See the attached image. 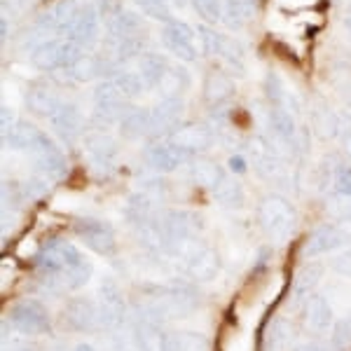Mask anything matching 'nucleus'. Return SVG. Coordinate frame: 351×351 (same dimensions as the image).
<instances>
[{"mask_svg":"<svg viewBox=\"0 0 351 351\" xmlns=\"http://www.w3.org/2000/svg\"><path fill=\"white\" fill-rule=\"evenodd\" d=\"M64 319L71 330L75 332H87L92 335L101 328V316H99V304L92 298L75 295L68 300L66 309H64Z\"/></svg>","mask_w":351,"mask_h":351,"instance_id":"9b49d317","label":"nucleus"},{"mask_svg":"<svg viewBox=\"0 0 351 351\" xmlns=\"http://www.w3.org/2000/svg\"><path fill=\"white\" fill-rule=\"evenodd\" d=\"M342 148L351 157V129H347V132L342 134Z\"/></svg>","mask_w":351,"mask_h":351,"instance_id":"3c124183","label":"nucleus"},{"mask_svg":"<svg viewBox=\"0 0 351 351\" xmlns=\"http://www.w3.org/2000/svg\"><path fill=\"white\" fill-rule=\"evenodd\" d=\"M192 8L206 24H216L218 19H223V3L220 0H192Z\"/></svg>","mask_w":351,"mask_h":351,"instance_id":"58836bf2","label":"nucleus"},{"mask_svg":"<svg viewBox=\"0 0 351 351\" xmlns=\"http://www.w3.org/2000/svg\"><path fill=\"white\" fill-rule=\"evenodd\" d=\"M117 127H120V134L124 136V138H129V141L145 138V136H150V129H152L150 110L127 108V112L122 115V120H120Z\"/></svg>","mask_w":351,"mask_h":351,"instance_id":"b1692460","label":"nucleus"},{"mask_svg":"<svg viewBox=\"0 0 351 351\" xmlns=\"http://www.w3.org/2000/svg\"><path fill=\"white\" fill-rule=\"evenodd\" d=\"M10 326L14 328L19 335L33 337V335H45L52 328V321H49V311L43 302L38 300H21L16 302L8 314Z\"/></svg>","mask_w":351,"mask_h":351,"instance_id":"0eeeda50","label":"nucleus"},{"mask_svg":"<svg viewBox=\"0 0 351 351\" xmlns=\"http://www.w3.org/2000/svg\"><path fill=\"white\" fill-rule=\"evenodd\" d=\"M295 208L281 195H267L258 204V223L271 241H286L295 230Z\"/></svg>","mask_w":351,"mask_h":351,"instance_id":"f03ea898","label":"nucleus"},{"mask_svg":"<svg viewBox=\"0 0 351 351\" xmlns=\"http://www.w3.org/2000/svg\"><path fill=\"white\" fill-rule=\"evenodd\" d=\"M335 192L337 197H351V167L349 164H339L335 176Z\"/></svg>","mask_w":351,"mask_h":351,"instance_id":"c03bdc74","label":"nucleus"},{"mask_svg":"<svg viewBox=\"0 0 351 351\" xmlns=\"http://www.w3.org/2000/svg\"><path fill=\"white\" fill-rule=\"evenodd\" d=\"M234 96V80L223 71H211L204 82V101L211 106L213 110H218L220 106H225Z\"/></svg>","mask_w":351,"mask_h":351,"instance_id":"aec40b11","label":"nucleus"},{"mask_svg":"<svg viewBox=\"0 0 351 351\" xmlns=\"http://www.w3.org/2000/svg\"><path fill=\"white\" fill-rule=\"evenodd\" d=\"M199 38H202V49L206 54H211V56H220L225 43H228V36L216 33L213 28H208V26H199Z\"/></svg>","mask_w":351,"mask_h":351,"instance_id":"4c0bfd02","label":"nucleus"},{"mask_svg":"<svg viewBox=\"0 0 351 351\" xmlns=\"http://www.w3.org/2000/svg\"><path fill=\"white\" fill-rule=\"evenodd\" d=\"M265 94H267L269 106H279V108H286L288 99H291V89H286L284 80L279 77V73L269 71L267 77H265Z\"/></svg>","mask_w":351,"mask_h":351,"instance_id":"f704fd0d","label":"nucleus"},{"mask_svg":"<svg viewBox=\"0 0 351 351\" xmlns=\"http://www.w3.org/2000/svg\"><path fill=\"white\" fill-rule=\"evenodd\" d=\"M21 188H24L26 199H36V197L45 195V190H47V180H26V183H21Z\"/></svg>","mask_w":351,"mask_h":351,"instance_id":"de8ad7c7","label":"nucleus"},{"mask_svg":"<svg viewBox=\"0 0 351 351\" xmlns=\"http://www.w3.org/2000/svg\"><path fill=\"white\" fill-rule=\"evenodd\" d=\"M218 59H223L225 64H228L232 68V73H237V75H243V49L241 45L237 40H232V38H228V43H225L223 52H220Z\"/></svg>","mask_w":351,"mask_h":351,"instance_id":"e433bc0d","label":"nucleus"},{"mask_svg":"<svg viewBox=\"0 0 351 351\" xmlns=\"http://www.w3.org/2000/svg\"><path fill=\"white\" fill-rule=\"evenodd\" d=\"M256 0H223V21L228 28H241L253 19Z\"/></svg>","mask_w":351,"mask_h":351,"instance_id":"c756f323","label":"nucleus"},{"mask_svg":"<svg viewBox=\"0 0 351 351\" xmlns=\"http://www.w3.org/2000/svg\"><path fill=\"white\" fill-rule=\"evenodd\" d=\"M47 120H49V127L54 129V134L59 136L64 143H75L82 136L84 120L75 104H61Z\"/></svg>","mask_w":351,"mask_h":351,"instance_id":"dca6fc26","label":"nucleus"},{"mask_svg":"<svg viewBox=\"0 0 351 351\" xmlns=\"http://www.w3.org/2000/svg\"><path fill=\"white\" fill-rule=\"evenodd\" d=\"M73 232L77 234L84 246L89 251L99 253V256L108 258V256H115L117 251V234L112 230L110 223L101 218H77L73 223Z\"/></svg>","mask_w":351,"mask_h":351,"instance_id":"20e7f679","label":"nucleus"},{"mask_svg":"<svg viewBox=\"0 0 351 351\" xmlns=\"http://www.w3.org/2000/svg\"><path fill=\"white\" fill-rule=\"evenodd\" d=\"M145 14L152 16V19H160V21H173L171 19V10H169V0H134Z\"/></svg>","mask_w":351,"mask_h":351,"instance_id":"ea45409f","label":"nucleus"},{"mask_svg":"<svg viewBox=\"0 0 351 351\" xmlns=\"http://www.w3.org/2000/svg\"><path fill=\"white\" fill-rule=\"evenodd\" d=\"M14 110L10 108L8 104H3V108H0V127H3V136L8 134V132H12V127H14Z\"/></svg>","mask_w":351,"mask_h":351,"instance_id":"09e8293b","label":"nucleus"},{"mask_svg":"<svg viewBox=\"0 0 351 351\" xmlns=\"http://www.w3.org/2000/svg\"><path fill=\"white\" fill-rule=\"evenodd\" d=\"M82 150L87 162L92 164V169L99 173H110L117 164V157H120L117 141L106 132H96V129L82 138Z\"/></svg>","mask_w":351,"mask_h":351,"instance_id":"6e6552de","label":"nucleus"},{"mask_svg":"<svg viewBox=\"0 0 351 351\" xmlns=\"http://www.w3.org/2000/svg\"><path fill=\"white\" fill-rule=\"evenodd\" d=\"M304 324L314 332H326L335 326V314H332V304L328 302V298L314 293L304 300Z\"/></svg>","mask_w":351,"mask_h":351,"instance_id":"6ab92c4d","label":"nucleus"},{"mask_svg":"<svg viewBox=\"0 0 351 351\" xmlns=\"http://www.w3.org/2000/svg\"><path fill=\"white\" fill-rule=\"evenodd\" d=\"M192 160H195V155L185 148H180V145H176L173 141H169V143H155L145 152V162L157 173H171Z\"/></svg>","mask_w":351,"mask_h":351,"instance_id":"ddd939ff","label":"nucleus"},{"mask_svg":"<svg viewBox=\"0 0 351 351\" xmlns=\"http://www.w3.org/2000/svg\"><path fill=\"white\" fill-rule=\"evenodd\" d=\"M253 157V167L260 178L269 180V183H286L288 180V167L286 160L281 157L279 148H276L271 141H267L265 136H256L248 145Z\"/></svg>","mask_w":351,"mask_h":351,"instance_id":"39448f33","label":"nucleus"},{"mask_svg":"<svg viewBox=\"0 0 351 351\" xmlns=\"http://www.w3.org/2000/svg\"><path fill=\"white\" fill-rule=\"evenodd\" d=\"M267 127H269V134H271V138H274V143L284 145V148L291 152H298L300 132L295 127V117H293L291 110L271 106L269 115H267Z\"/></svg>","mask_w":351,"mask_h":351,"instance_id":"2eb2a0df","label":"nucleus"},{"mask_svg":"<svg viewBox=\"0 0 351 351\" xmlns=\"http://www.w3.org/2000/svg\"><path fill=\"white\" fill-rule=\"evenodd\" d=\"M171 141L197 157V152H206L213 145V129L206 124H183L171 134Z\"/></svg>","mask_w":351,"mask_h":351,"instance_id":"a211bd4d","label":"nucleus"},{"mask_svg":"<svg viewBox=\"0 0 351 351\" xmlns=\"http://www.w3.org/2000/svg\"><path fill=\"white\" fill-rule=\"evenodd\" d=\"M183 271L195 284H208L220 274V256L213 246L195 239L183 251Z\"/></svg>","mask_w":351,"mask_h":351,"instance_id":"7ed1b4c3","label":"nucleus"},{"mask_svg":"<svg viewBox=\"0 0 351 351\" xmlns=\"http://www.w3.org/2000/svg\"><path fill=\"white\" fill-rule=\"evenodd\" d=\"M213 199H216L223 208L239 211V208H243V204H246V192H243L241 183H237L234 178L225 176L216 188H213Z\"/></svg>","mask_w":351,"mask_h":351,"instance_id":"c85d7f7f","label":"nucleus"},{"mask_svg":"<svg viewBox=\"0 0 351 351\" xmlns=\"http://www.w3.org/2000/svg\"><path fill=\"white\" fill-rule=\"evenodd\" d=\"M73 351H96V349L92 347V344H77V347L73 349Z\"/></svg>","mask_w":351,"mask_h":351,"instance_id":"864d4df0","label":"nucleus"},{"mask_svg":"<svg viewBox=\"0 0 351 351\" xmlns=\"http://www.w3.org/2000/svg\"><path fill=\"white\" fill-rule=\"evenodd\" d=\"M132 342L138 351H162V330L160 326L145 321L143 316H132Z\"/></svg>","mask_w":351,"mask_h":351,"instance_id":"4be33fe9","label":"nucleus"},{"mask_svg":"<svg viewBox=\"0 0 351 351\" xmlns=\"http://www.w3.org/2000/svg\"><path fill=\"white\" fill-rule=\"evenodd\" d=\"M43 132L31 122H16L12 127V132H8L3 136L5 148L10 150H33L36 143L40 141Z\"/></svg>","mask_w":351,"mask_h":351,"instance_id":"a878e982","label":"nucleus"},{"mask_svg":"<svg viewBox=\"0 0 351 351\" xmlns=\"http://www.w3.org/2000/svg\"><path fill=\"white\" fill-rule=\"evenodd\" d=\"M190 82H192V77H190L188 68L171 66L167 73V77H164L160 92L164 94V99H180V96L190 89Z\"/></svg>","mask_w":351,"mask_h":351,"instance_id":"473e14b6","label":"nucleus"},{"mask_svg":"<svg viewBox=\"0 0 351 351\" xmlns=\"http://www.w3.org/2000/svg\"><path fill=\"white\" fill-rule=\"evenodd\" d=\"M99 316L101 328L108 332H117L127 321V302L112 276H104L99 284Z\"/></svg>","mask_w":351,"mask_h":351,"instance_id":"423d86ee","label":"nucleus"},{"mask_svg":"<svg viewBox=\"0 0 351 351\" xmlns=\"http://www.w3.org/2000/svg\"><path fill=\"white\" fill-rule=\"evenodd\" d=\"M180 117H183V99H162L160 104L150 108V138L173 134L178 129Z\"/></svg>","mask_w":351,"mask_h":351,"instance_id":"f3484780","label":"nucleus"},{"mask_svg":"<svg viewBox=\"0 0 351 351\" xmlns=\"http://www.w3.org/2000/svg\"><path fill=\"white\" fill-rule=\"evenodd\" d=\"M171 3H173V5H178V8H183V5H185V0H171Z\"/></svg>","mask_w":351,"mask_h":351,"instance_id":"6e6d98bb","label":"nucleus"},{"mask_svg":"<svg viewBox=\"0 0 351 351\" xmlns=\"http://www.w3.org/2000/svg\"><path fill=\"white\" fill-rule=\"evenodd\" d=\"M330 269L337 271L339 276H349L351 279V248H347V251H342L339 256L332 258Z\"/></svg>","mask_w":351,"mask_h":351,"instance_id":"49530a36","label":"nucleus"},{"mask_svg":"<svg viewBox=\"0 0 351 351\" xmlns=\"http://www.w3.org/2000/svg\"><path fill=\"white\" fill-rule=\"evenodd\" d=\"M61 104L64 101L59 99V94L52 87H47V84H33L26 92V108L40 117H49Z\"/></svg>","mask_w":351,"mask_h":351,"instance_id":"5701e85b","label":"nucleus"},{"mask_svg":"<svg viewBox=\"0 0 351 351\" xmlns=\"http://www.w3.org/2000/svg\"><path fill=\"white\" fill-rule=\"evenodd\" d=\"M3 351H36L31 342L26 339V335H3Z\"/></svg>","mask_w":351,"mask_h":351,"instance_id":"a18cd8bd","label":"nucleus"},{"mask_svg":"<svg viewBox=\"0 0 351 351\" xmlns=\"http://www.w3.org/2000/svg\"><path fill=\"white\" fill-rule=\"evenodd\" d=\"M351 223H324L319 225L314 232L309 234L307 243L302 248L304 258H316V256H326L332 253L337 248H342L344 243L351 239V228H347Z\"/></svg>","mask_w":351,"mask_h":351,"instance_id":"1a4fd4ad","label":"nucleus"},{"mask_svg":"<svg viewBox=\"0 0 351 351\" xmlns=\"http://www.w3.org/2000/svg\"><path fill=\"white\" fill-rule=\"evenodd\" d=\"M321 271H324V267L316 263L304 265V267L298 271L295 281H293V302L304 304V300L309 295H314V288L319 286V281H321Z\"/></svg>","mask_w":351,"mask_h":351,"instance_id":"bb28decb","label":"nucleus"},{"mask_svg":"<svg viewBox=\"0 0 351 351\" xmlns=\"http://www.w3.org/2000/svg\"><path fill=\"white\" fill-rule=\"evenodd\" d=\"M112 82L117 84V89H120V94L124 96V101H134L136 96L143 94L145 84L141 80L138 73H132V71H120L115 77H112Z\"/></svg>","mask_w":351,"mask_h":351,"instance_id":"c9c22d12","label":"nucleus"},{"mask_svg":"<svg viewBox=\"0 0 351 351\" xmlns=\"http://www.w3.org/2000/svg\"><path fill=\"white\" fill-rule=\"evenodd\" d=\"M162 351H208V337L195 330L162 332Z\"/></svg>","mask_w":351,"mask_h":351,"instance_id":"412c9836","label":"nucleus"},{"mask_svg":"<svg viewBox=\"0 0 351 351\" xmlns=\"http://www.w3.org/2000/svg\"><path fill=\"white\" fill-rule=\"evenodd\" d=\"M344 26H347V28H349V33H351V14L347 16V19H344Z\"/></svg>","mask_w":351,"mask_h":351,"instance_id":"5fc2aeb1","label":"nucleus"},{"mask_svg":"<svg viewBox=\"0 0 351 351\" xmlns=\"http://www.w3.org/2000/svg\"><path fill=\"white\" fill-rule=\"evenodd\" d=\"M267 342H269L271 351H281V349L286 347V342H288V324H286L284 319H279V321H274V324H271Z\"/></svg>","mask_w":351,"mask_h":351,"instance_id":"37998d69","label":"nucleus"},{"mask_svg":"<svg viewBox=\"0 0 351 351\" xmlns=\"http://www.w3.org/2000/svg\"><path fill=\"white\" fill-rule=\"evenodd\" d=\"M96 75H101V59L94 54H82L66 68V77L73 82H89Z\"/></svg>","mask_w":351,"mask_h":351,"instance_id":"72a5a7b5","label":"nucleus"},{"mask_svg":"<svg viewBox=\"0 0 351 351\" xmlns=\"http://www.w3.org/2000/svg\"><path fill=\"white\" fill-rule=\"evenodd\" d=\"M230 169L234 173H243V171H246V160H243V157H239V155L230 157Z\"/></svg>","mask_w":351,"mask_h":351,"instance_id":"8fccbe9b","label":"nucleus"},{"mask_svg":"<svg viewBox=\"0 0 351 351\" xmlns=\"http://www.w3.org/2000/svg\"><path fill=\"white\" fill-rule=\"evenodd\" d=\"M31 152H33V160H36L38 173H40L45 180H61L68 173L66 155L61 152V148L49 138V136L43 134L40 141H38L36 148Z\"/></svg>","mask_w":351,"mask_h":351,"instance_id":"9d476101","label":"nucleus"},{"mask_svg":"<svg viewBox=\"0 0 351 351\" xmlns=\"http://www.w3.org/2000/svg\"><path fill=\"white\" fill-rule=\"evenodd\" d=\"M332 349H347L351 347V314H347L344 319H339L332 326Z\"/></svg>","mask_w":351,"mask_h":351,"instance_id":"a19ab883","label":"nucleus"},{"mask_svg":"<svg viewBox=\"0 0 351 351\" xmlns=\"http://www.w3.org/2000/svg\"><path fill=\"white\" fill-rule=\"evenodd\" d=\"M337 169L339 167L335 164V157H326V160L319 164V173H316V188L324 192L328 185H335Z\"/></svg>","mask_w":351,"mask_h":351,"instance_id":"79ce46f5","label":"nucleus"},{"mask_svg":"<svg viewBox=\"0 0 351 351\" xmlns=\"http://www.w3.org/2000/svg\"><path fill=\"white\" fill-rule=\"evenodd\" d=\"M293 351H332V349H326V347H319V344H300Z\"/></svg>","mask_w":351,"mask_h":351,"instance_id":"603ef678","label":"nucleus"},{"mask_svg":"<svg viewBox=\"0 0 351 351\" xmlns=\"http://www.w3.org/2000/svg\"><path fill=\"white\" fill-rule=\"evenodd\" d=\"M99 36H101V12H99V8L92 5V3L82 5L75 26H73L71 36H68V40H73L84 52V49H92L94 45L99 43Z\"/></svg>","mask_w":351,"mask_h":351,"instance_id":"4468645a","label":"nucleus"},{"mask_svg":"<svg viewBox=\"0 0 351 351\" xmlns=\"http://www.w3.org/2000/svg\"><path fill=\"white\" fill-rule=\"evenodd\" d=\"M223 167H218V164L208 162V160H192L190 167H188V178L192 180L195 185H202V188H216V185L220 183V180L225 178Z\"/></svg>","mask_w":351,"mask_h":351,"instance_id":"cd10ccee","label":"nucleus"},{"mask_svg":"<svg viewBox=\"0 0 351 351\" xmlns=\"http://www.w3.org/2000/svg\"><path fill=\"white\" fill-rule=\"evenodd\" d=\"M36 265L40 269L45 286L52 291H80L89 284L94 267L77 246L64 239L47 241L36 253Z\"/></svg>","mask_w":351,"mask_h":351,"instance_id":"f257e3e1","label":"nucleus"},{"mask_svg":"<svg viewBox=\"0 0 351 351\" xmlns=\"http://www.w3.org/2000/svg\"><path fill=\"white\" fill-rule=\"evenodd\" d=\"M162 43L173 56L180 61H195L197 59V45H195V28L185 21H169L162 28Z\"/></svg>","mask_w":351,"mask_h":351,"instance_id":"f8f14e48","label":"nucleus"},{"mask_svg":"<svg viewBox=\"0 0 351 351\" xmlns=\"http://www.w3.org/2000/svg\"><path fill=\"white\" fill-rule=\"evenodd\" d=\"M169 68L171 66H169L167 59L160 54H141L138 56V75H141V80H143L145 89L162 87Z\"/></svg>","mask_w":351,"mask_h":351,"instance_id":"393cba45","label":"nucleus"},{"mask_svg":"<svg viewBox=\"0 0 351 351\" xmlns=\"http://www.w3.org/2000/svg\"><path fill=\"white\" fill-rule=\"evenodd\" d=\"M311 127L321 138H335L339 134V117L326 104H316V108H311Z\"/></svg>","mask_w":351,"mask_h":351,"instance_id":"7c9ffc66","label":"nucleus"},{"mask_svg":"<svg viewBox=\"0 0 351 351\" xmlns=\"http://www.w3.org/2000/svg\"><path fill=\"white\" fill-rule=\"evenodd\" d=\"M80 8L77 0H59V3L52 8L54 14V24H56V36H71L73 26L77 21V14H80Z\"/></svg>","mask_w":351,"mask_h":351,"instance_id":"2f4dec72","label":"nucleus"}]
</instances>
